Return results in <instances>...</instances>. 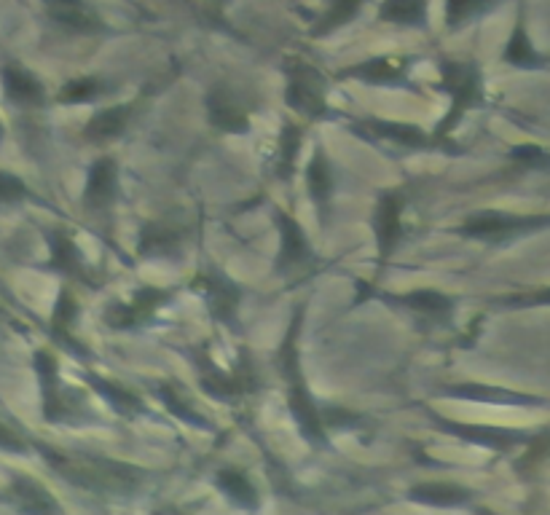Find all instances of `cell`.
<instances>
[{
  "mask_svg": "<svg viewBox=\"0 0 550 515\" xmlns=\"http://www.w3.org/2000/svg\"><path fill=\"white\" fill-rule=\"evenodd\" d=\"M27 196V186L17 175L0 169V204H17Z\"/></svg>",
  "mask_w": 550,
  "mask_h": 515,
  "instance_id": "obj_33",
  "label": "cell"
},
{
  "mask_svg": "<svg viewBox=\"0 0 550 515\" xmlns=\"http://www.w3.org/2000/svg\"><path fill=\"white\" fill-rule=\"evenodd\" d=\"M0 448H3V451H11V454H22V451L27 448V443L19 438L17 432L11 430V427L0 424Z\"/></svg>",
  "mask_w": 550,
  "mask_h": 515,
  "instance_id": "obj_35",
  "label": "cell"
},
{
  "mask_svg": "<svg viewBox=\"0 0 550 515\" xmlns=\"http://www.w3.org/2000/svg\"><path fill=\"white\" fill-rule=\"evenodd\" d=\"M11 497L17 499V505L27 513H57L60 510L49 491L33 478H17L11 483Z\"/></svg>",
  "mask_w": 550,
  "mask_h": 515,
  "instance_id": "obj_15",
  "label": "cell"
},
{
  "mask_svg": "<svg viewBox=\"0 0 550 515\" xmlns=\"http://www.w3.org/2000/svg\"><path fill=\"white\" fill-rule=\"evenodd\" d=\"M373 231H376V242H379L381 261H384V258H390L403 237V202H400V196H381L376 204V215H373Z\"/></svg>",
  "mask_w": 550,
  "mask_h": 515,
  "instance_id": "obj_6",
  "label": "cell"
},
{
  "mask_svg": "<svg viewBox=\"0 0 550 515\" xmlns=\"http://www.w3.org/2000/svg\"><path fill=\"white\" fill-rule=\"evenodd\" d=\"M550 223V218H516V215H505V212H478L467 220L462 231L475 239H502L524 231V228L542 226Z\"/></svg>",
  "mask_w": 550,
  "mask_h": 515,
  "instance_id": "obj_5",
  "label": "cell"
},
{
  "mask_svg": "<svg viewBox=\"0 0 550 515\" xmlns=\"http://www.w3.org/2000/svg\"><path fill=\"white\" fill-rule=\"evenodd\" d=\"M215 483H218V489L223 491L226 497L234 499V502L242 507H253L255 499H258L255 497V486L242 470H220Z\"/></svg>",
  "mask_w": 550,
  "mask_h": 515,
  "instance_id": "obj_21",
  "label": "cell"
},
{
  "mask_svg": "<svg viewBox=\"0 0 550 515\" xmlns=\"http://www.w3.org/2000/svg\"><path fill=\"white\" fill-rule=\"evenodd\" d=\"M100 92L102 84L97 78H76V81H68V84L62 86L60 102H73V105H76V102H89Z\"/></svg>",
  "mask_w": 550,
  "mask_h": 515,
  "instance_id": "obj_29",
  "label": "cell"
},
{
  "mask_svg": "<svg viewBox=\"0 0 550 515\" xmlns=\"http://www.w3.org/2000/svg\"><path fill=\"white\" fill-rule=\"evenodd\" d=\"M285 100L293 110L304 113L309 119H317L325 113V78L320 70H314L306 62H293L288 65V89Z\"/></svg>",
  "mask_w": 550,
  "mask_h": 515,
  "instance_id": "obj_4",
  "label": "cell"
},
{
  "mask_svg": "<svg viewBox=\"0 0 550 515\" xmlns=\"http://www.w3.org/2000/svg\"><path fill=\"white\" fill-rule=\"evenodd\" d=\"M306 183H309V191L317 199V204H325L333 194V175H330L328 159H325V153L317 151L309 161V167H306Z\"/></svg>",
  "mask_w": 550,
  "mask_h": 515,
  "instance_id": "obj_24",
  "label": "cell"
},
{
  "mask_svg": "<svg viewBox=\"0 0 550 515\" xmlns=\"http://www.w3.org/2000/svg\"><path fill=\"white\" fill-rule=\"evenodd\" d=\"M411 497L416 502H427L435 507H454L465 502L467 491L462 486H454V483H422L411 491Z\"/></svg>",
  "mask_w": 550,
  "mask_h": 515,
  "instance_id": "obj_19",
  "label": "cell"
},
{
  "mask_svg": "<svg viewBox=\"0 0 550 515\" xmlns=\"http://www.w3.org/2000/svg\"><path fill=\"white\" fill-rule=\"evenodd\" d=\"M167 298H170L167 290H156V288L137 290L135 298H132V304L113 306V309H110L108 322L113 325V328H132V325H140V322L151 320L153 312H156Z\"/></svg>",
  "mask_w": 550,
  "mask_h": 515,
  "instance_id": "obj_11",
  "label": "cell"
},
{
  "mask_svg": "<svg viewBox=\"0 0 550 515\" xmlns=\"http://www.w3.org/2000/svg\"><path fill=\"white\" fill-rule=\"evenodd\" d=\"M35 371H38V379H41L43 416H46L49 422H57V419H62V414H65L57 360H54L49 352H38V355H35Z\"/></svg>",
  "mask_w": 550,
  "mask_h": 515,
  "instance_id": "obj_13",
  "label": "cell"
},
{
  "mask_svg": "<svg viewBox=\"0 0 550 515\" xmlns=\"http://www.w3.org/2000/svg\"><path fill=\"white\" fill-rule=\"evenodd\" d=\"M403 304L424 317H430V320H440L451 312V298L440 296L435 290H414V293L403 296Z\"/></svg>",
  "mask_w": 550,
  "mask_h": 515,
  "instance_id": "obj_25",
  "label": "cell"
},
{
  "mask_svg": "<svg viewBox=\"0 0 550 515\" xmlns=\"http://www.w3.org/2000/svg\"><path fill=\"white\" fill-rule=\"evenodd\" d=\"M116 186H119V172L113 159H97L89 169V178H86L84 188V202L92 210H105L116 199Z\"/></svg>",
  "mask_w": 550,
  "mask_h": 515,
  "instance_id": "obj_10",
  "label": "cell"
},
{
  "mask_svg": "<svg viewBox=\"0 0 550 515\" xmlns=\"http://www.w3.org/2000/svg\"><path fill=\"white\" fill-rule=\"evenodd\" d=\"M51 247V266L62 274H81V253H78L76 242L70 239L68 231H51L49 234Z\"/></svg>",
  "mask_w": 550,
  "mask_h": 515,
  "instance_id": "obj_17",
  "label": "cell"
},
{
  "mask_svg": "<svg viewBox=\"0 0 550 515\" xmlns=\"http://www.w3.org/2000/svg\"><path fill=\"white\" fill-rule=\"evenodd\" d=\"M298 328H301V314L293 320L288 336H285V344H282V352H280L282 376H285V381H288L290 408H293V416H296L301 432H304L306 438L312 440V443H325V432H322L325 430V424H322L320 408H317V403H314L312 392L306 389L301 360H298V347H296Z\"/></svg>",
  "mask_w": 550,
  "mask_h": 515,
  "instance_id": "obj_2",
  "label": "cell"
},
{
  "mask_svg": "<svg viewBox=\"0 0 550 515\" xmlns=\"http://www.w3.org/2000/svg\"><path fill=\"white\" fill-rule=\"evenodd\" d=\"M368 129H373V135L392 140V143L406 145V148H424L430 145V137L424 135L422 129L411 127V124H398V121H368Z\"/></svg>",
  "mask_w": 550,
  "mask_h": 515,
  "instance_id": "obj_18",
  "label": "cell"
},
{
  "mask_svg": "<svg viewBox=\"0 0 550 515\" xmlns=\"http://www.w3.org/2000/svg\"><path fill=\"white\" fill-rule=\"evenodd\" d=\"M424 0H384L379 17L392 25H422Z\"/></svg>",
  "mask_w": 550,
  "mask_h": 515,
  "instance_id": "obj_23",
  "label": "cell"
},
{
  "mask_svg": "<svg viewBox=\"0 0 550 515\" xmlns=\"http://www.w3.org/2000/svg\"><path fill=\"white\" fill-rule=\"evenodd\" d=\"M76 314H78L76 301H73V296H70L68 290H62L60 298H57V306H54V317H51L57 336H65V333H68L70 325L76 322Z\"/></svg>",
  "mask_w": 550,
  "mask_h": 515,
  "instance_id": "obj_30",
  "label": "cell"
},
{
  "mask_svg": "<svg viewBox=\"0 0 550 515\" xmlns=\"http://www.w3.org/2000/svg\"><path fill=\"white\" fill-rule=\"evenodd\" d=\"M129 121V105H116V108L100 110V113H94L92 121L86 124L84 135L86 140H92V143H108L113 137H119L124 132Z\"/></svg>",
  "mask_w": 550,
  "mask_h": 515,
  "instance_id": "obj_14",
  "label": "cell"
},
{
  "mask_svg": "<svg viewBox=\"0 0 550 515\" xmlns=\"http://www.w3.org/2000/svg\"><path fill=\"white\" fill-rule=\"evenodd\" d=\"M277 228H280V255H277V269L285 274V271L296 269L301 263L309 261V242H306L304 228L298 226L296 220L290 218L288 212H277Z\"/></svg>",
  "mask_w": 550,
  "mask_h": 515,
  "instance_id": "obj_9",
  "label": "cell"
},
{
  "mask_svg": "<svg viewBox=\"0 0 550 515\" xmlns=\"http://www.w3.org/2000/svg\"><path fill=\"white\" fill-rule=\"evenodd\" d=\"M204 285H207V304H210V312L223 322L234 320V312H237L239 304L237 285H231L226 277L204 279Z\"/></svg>",
  "mask_w": 550,
  "mask_h": 515,
  "instance_id": "obj_16",
  "label": "cell"
},
{
  "mask_svg": "<svg viewBox=\"0 0 550 515\" xmlns=\"http://www.w3.org/2000/svg\"><path fill=\"white\" fill-rule=\"evenodd\" d=\"M494 0H446V25L462 27L489 9Z\"/></svg>",
  "mask_w": 550,
  "mask_h": 515,
  "instance_id": "obj_27",
  "label": "cell"
},
{
  "mask_svg": "<svg viewBox=\"0 0 550 515\" xmlns=\"http://www.w3.org/2000/svg\"><path fill=\"white\" fill-rule=\"evenodd\" d=\"M347 76L363 78L368 84H392V81H400L403 68L395 60H371L360 65V68H352Z\"/></svg>",
  "mask_w": 550,
  "mask_h": 515,
  "instance_id": "obj_26",
  "label": "cell"
},
{
  "mask_svg": "<svg viewBox=\"0 0 550 515\" xmlns=\"http://www.w3.org/2000/svg\"><path fill=\"white\" fill-rule=\"evenodd\" d=\"M180 237L178 231L167 223H151L143 228V237H140V253L143 255H167L178 247Z\"/></svg>",
  "mask_w": 550,
  "mask_h": 515,
  "instance_id": "obj_22",
  "label": "cell"
},
{
  "mask_svg": "<svg viewBox=\"0 0 550 515\" xmlns=\"http://www.w3.org/2000/svg\"><path fill=\"white\" fill-rule=\"evenodd\" d=\"M46 11L57 25L76 33H100L102 22L86 0H46Z\"/></svg>",
  "mask_w": 550,
  "mask_h": 515,
  "instance_id": "obj_12",
  "label": "cell"
},
{
  "mask_svg": "<svg viewBox=\"0 0 550 515\" xmlns=\"http://www.w3.org/2000/svg\"><path fill=\"white\" fill-rule=\"evenodd\" d=\"M207 116H210L212 127H218L220 132H247L250 119H247L245 108L239 105V100L226 89V86H215L207 94Z\"/></svg>",
  "mask_w": 550,
  "mask_h": 515,
  "instance_id": "obj_7",
  "label": "cell"
},
{
  "mask_svg": "<svg viewBox=\"0 0 550 515\" xmlns=\"http://www.w3.org/2000/svg\"><path fill=\"white\" fill-rule=\"evenodd\" d=\"M0 137H3V124H0Z\"/></svg>",
  "mask_w": 550,
  "mask_h": 515,
  "instance_id": "obj_37",
  "label": "cell"
},
{
  "mask_svg": "<svg viewBox=\"0 0 550 515\" xmlns=\"http://www.w3.org/2000/svg\"><path fill=\"white\" fill-rule=\"evenodd\" d=\"M360 3L363 0H333V6L325 14V19H322V25L314 27V35H325L330 30H336V27L347 25L349 19L357 14V9H360Z\"/></svg>",
  "mask_w": 550,
  "mask_h": 515,
  "instance_id": "obj_28",
  "label": "cell"
},
{
  "mask_svg": "<svg viewBox=\"0 0 550 515\" xmlns=\"http://www.w3.org/2000/svg\"><path fill=\"white\" fill-rule=\"evenodd\" d=\"M94 384H97V392H100L102 397H108L110 403H113V408L121 411V414H127V411L137 408V397L129 395L127 389H121L116 387V384H110V381H100V379H94Z\"/></svg>",
  "mask_w": 550,
  "mask_h": 515,
  "instance_id": "obj_31",
  "label": "cell"
},
{
  "mask_svg": "<svg viewBox=\"0 0 550 515\" xmlns=\"http://www.w3.org/2000/svg\"><path fill=\"white\" fill-rule=\"evenodd\" d=\"M440 73H443V89L451 94V113L440 121L438 127V137H443L457 127V121L465 116V110L478 102L481 76H478L475 65H462V62H443Z\"/></svg>",
  "mask_w": 550,
  "mask_h": 515,
  "instance_id": "obj_3",
  "label": "cell"
},
{
  "mask_svg": "<svg viewBox=\"0 0 550 515\" xmlns=\"http://www.w3.org/2000/svg\"><path fill=\"white\" fill-rule=\"evenodd\" d=\"M0 81H3L6 100L19 105V108H38L46 100L41 81L30 70L19 68V65H6V68L0 70Z\"/></svg>",
  "mask_w": 550,
  "mask_h": 515,
  "instance_id": "obj_8",
  "label": "cell"
},
{
  "mask_svg": "<svg viewBox=\"0 0 550 515\" xmlns=\"http://www.w3.org/2000/svg\"><path fill=\"white\" fill-rule=\"evenodd\" d=\"M513 159L526 164V167H548L550 153L537 148V145H518V148H513Z\"/></svg>",
  "mask_w": 550,
  "mask_h": 515,
  "instance_id": "obj_34",
  "label": "cell"
},
{
  "mask_svg": "<svg viewBox=\"0 0 550 515\" xmlns=\"http://www.w3.org/2000/svg\"><path fill=\"white\" fill-rule=\"evenodd\" d=\"M298 145H301V132H298L293 124H285V132H282V137H280L282 175H290V169H293V159H296Z\"/></svg>",
  "mask_w": 550,
  "mask_h": 515,
  "instance_id": "obj_32",
  "label": "cell"
},
{
  "mask_svg": "<svg viewBox=\"0 0 550 515\" xmlns=\"http://www.w3.org/2000/svg\"><path fill=\"white\" fill-rule=\"evenodd\" d=\"M521 304H537V306H550V288H548V290H542V293H537V296L521 298Z\"/></svg>",
  "mask_w": 550,
  "mask_h": 515,
  "instance_id": "obj_36",
  "label": "cell"
},
{
  "mask_svg": "<svg viewBox=\"0 0 550 515\" xmlns=\"http://www.w3.org/2000/svg\"><path fill=\"white\" fill-rule=\"evenodd\" d=\"M43 456L65 481L76 483L89 491H132L140 481V475L127 465H116L110 459H94V456L62 454L54 448H43Z\"/></svg>",
  "mask_w": 550,
  "mask_h": 515,
  "instance_id": "obj_1",
  "label": "cell"
},
{
  "mask_svg": "<svg viewBox=\"0 0 550 515\" xmlns=\"http://www.w3.org/2000/svg\"><path fill=\"white\" fill-rule=\"evenodd\" d=\"M505 62L516 65V68H540L542 57L534 51L529 35H526L524 25L518 22L513 35H510L508 46H505Z\"/></svg>",
  "mask_w": 550,
  "mask_h": 515,
  "instance_id": "obj_20",
  "label": "cell"
}]
</instances>
